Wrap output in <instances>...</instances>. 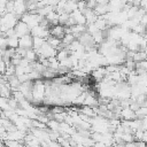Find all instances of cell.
Masks as SVG:
<instances>
[{
  "instance_id": "1",
  "label": "cell",
  "mask_w": 147,
  "mask_h": 147,
  "mask_svg": "<svg viewBox=\"0 0 147 147\" xmlns=\"http://www.w3.org/2000/svg\"><path fill=\"white\" fill-rule=\"evenodd\" d=\"M46 84H44L41 80H36L32 87V101H42L46 98Z\"/></svg>"
},
{
  "instance_id": "2",
  "label": "cell",
  "mask_w": 147,
  "mask_h": 147,
  "mask_svg": "<svg viewBox=\"0 0 147 147\" xmlns=\"http://www.w3.org/2000/svg\"><path fill=\"white\" fill-rule=\"evenodd\" d=\"M18 23V18L14 13H7L6 15L2 16L1 18V28H2V33L7 32L8 30H11L16 26Z\"/></svg>"
},
{
  "instance_id": "3",
  "label": "cell",
  "mask_w": 147,
  "mask_h": 147,
  "mask_svg": "<svg viewBox=\"0 0 147 147\" xmlns=\"http://www.w3.org/2000/svg\"><path fill=\"white\" fill-rule=\"evenodd\" d=\"M22 49H31L33 48V37L31 34H25L20 38V47Z\"/></svg>"
},
{
  "instance_id": "4",
  "label": "cell",
  "mask_w": 147,
  "mask_h": 147,
  "mask_svg": "<svg viewBox=\"0 0 147 147\" xmlns=\"http://www.w3.org/2000/svg\"><path fill=\"white\" fill-rule=\"evenodd\" d=\"M14 31H15V36L18 37V38H21V37H23V36H25V34L29 33L30 28H29L24 22L20 21V22L16 24V26L14 28Z\"/></svg>"
},
{
  "instance_id": "5",
  "label": "cell",
  "mask_w": 147,
  "mask_h": 147,
  "mask_svg": "<svg viewBox=\"0 0 147 147\" xmlns=\"http://www.w3.org/2000/svg\"><path fill=\"white\" fill-rule=\"evenodd\" d=\"M49 33L51 36L53 37H56V38H60V39H63V37L65 36L67 33V29L63 28V25H53L51 29H49Z\"/></svg>"
},
{
  "instance_id": "6",
  "label": "cell",
  "mask_w": 147,
  "mask_h": 147,
  "mask_svg": "<svg viewBox=\"0 0 147 147\" xmlns=\"http://www.w3.org/2000/svg\"><path fill=\"white\" fill-rule=\"evenodd\" d=\"M71 15V17L74 18V21H75V23L76 24H83V25H85V23H86V17H85V14L83 13V11H80L79 9H77V10H75L72 14H70Z\"/></svg>"
},
{
  "instance_id": "7",
  "label": "cell",
  "mask_w": 147,
  "mask_h": 147,
  "mask_svg": "<svg viewBox=\"0 0 147 147\" xmlns=\"http://www.w3.org/2000/svg\"><path fill=\"white\" fill-rule=\"evenodd\" d=\"M46 41H47V44H49V45H51L52 47H54L55 49L61 48V46L63 45V44H62V39L56 38V37H53V36H49V37L46 39Z\"/></svg>"
},
{
  "instance_id": "8",
  "label": "cell",
  "mask_w": 147,
  "mask_h": 147,
  "mask_svg": "<svg viewBox=\"0 0 147 147\" xmlns=\"http://www.w3.org/2000/svg\"><path fill=\"white\" fill-rule=\"evenodd\" d=\"M122 116L124 117V118H129V119H131V118H133L134 116H136V114H134V111L130 108V107H127V108H124L123 110H122Z\"/></svg>"
},
{
  "instance_id": "9",
  "label": "cell",
  "mask_w": 147,
  "mask_h": 147,
  "mask_svg": "<svg viewBox=\"0 0 147 147\" xmlns=\"http://www.w3.org/2000/svg\"><path fill=\"white\" fill-rule=\"evenodd\" d=\"M92 37H93V41H94V42H96V44H101V42H102V40H103V34H102V32H101V31L95 32L94 34H92Z\"/></svg>"
},
{
  "instance_id": "10",
  "label": "cell",
  "mask_w": 147,
  "mask_h": 147,
  "mask_svg": "<svg viewBox=\"0 0 147 147\" xmlns=\"http://www.w3.org/2000/svg\"><path fill=\"white\" fill-rule=\"evenodd\" d=\"M140 7H141L142 9H146V10H147V0H142V1L140 2Z\"/></svg>"
}]
</instances>
